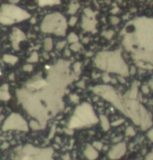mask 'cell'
<instances>
[{
    "label": "cell",
    "instance_id": "obj_1",
    "mask_svg": "<svg viewBox=\"0 0 153 160\" xmlns=\"http://www.w3.org/2000/svg\"><path fill=\"white\" fill-rule=\"evenodd\" d=\"M125 151V146L124 144H120L118 146L114 147L112 152L110 153V157L111 159H118L120 157Z\"/></svg>",
    "mask_w": 153,
    "mask_h": 160
},
{
    "label": "cell",
    "instance_id": "obj_6",
    "mask_svg": "<svg viewBox=\"0 0 153 160\" xmlns=\"http://www.w3.org/2000/svg\"><path fill=\"white\" fill-rule=\"evenodd\" d=\"M149 137H150V139L153 141V131H151V132L149 133Z\"/></svg>",
    "mask_w": 153,
    "mask_h": 160
},
{
    "label": "cell",
    "instance_id": "obj_5",
    "mask_svg": "<svg viewBox=\"0 0 153 160\" xmlns=\"http://www.w3.org/2000/svg\"><path fill=\"white\" fill-rule=\"evenodd\" d=\"M127 134H128V135H134L133 130H132V129H129V130L128 131V132H127Z\"/></svg>",
    "mask_w": 153,
    "mask_h": 160
},
{
    "label": "cell",
    "instance_id": "obj_2",
    "mask_svg": "<svg viewBox=\"0 0 153 160\" xmlns=\"http://www.w3.org/2000/svg\"><path fill=\"white\" fill-rule=\"evenodd\" d=\"M85 154H86V156H87V157H88L89 159H96V158L97 157V155H98L97 154L95 150L90 147H89L88 149L86 150Z\"/></svg>",
    "mask_w": 153,
    "mask_h": 160
},
{
    "label": "cell",
    "instance_id": "obj_4",
    "mask_svg": "<svg viewBox=\"0 0 153 160\" xmlns=\"http://www.w3.org/2000/svg\"><path fill=\"white\" fill-rule=\"evenodd\" d=\"M94 145L95 147H96L98 149H100L102 147V145L100 143H95Z\"/></svg>",
    "mask_w": 153,
    "mask_h": 160
},
{
    "label": "cell",
    "instance_id": "obj_3",
    "mask_svg": "<svg viewBox=\"0 0 153 160\" xmlns=\"http://www.w3.org/2000/svg\"><path fill=\"white\" fill-rule=\"evenodd\" d=\"M146 160H153V153H150L149 155H148Z\"/></svg>",
    "mask_w": 153,
    "mask_h": 160
}]
</instances>
